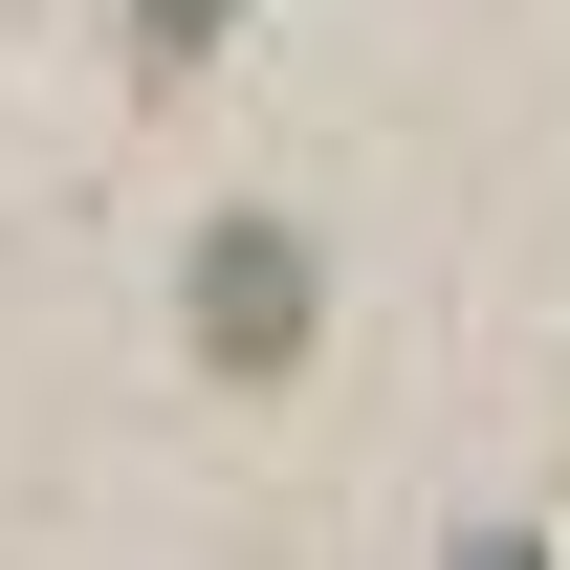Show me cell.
<instances>
[{
	"label": "cell",
	"mask_w": 570,
	"mask_h": 570,
	"mask_svg": "<svg viewBox=\"0 0 570 570\" xmlns=\"http://www.w3.org/2000/svg\"><path fill=\"white\" fill-rule=\"evenodd\" d=\"M176 330H198V373H242V395H285V373L330 352V242L285 198L198 219V264H176Z\"/></svg>",
	"instance_id": "1"
},
{
	"label": "cell",
	"mask_w": 570,
	"mask_h": 570,
	"mask_svg": "<svg viewBox=\"0 0 570 570\" xmlns=\"http://www.w3.org/2000/svg\"><path fill=\"white\" fill-rule=\"evenodd\" d=\"M219 22H242V0H132V67H198Z\"/></svg>",
	"instance_id": "2"
},
{
	"label": "cell",
	"mask_w": 570,
	"mask_h": 570,
	"mask_svg": "<svg viewBox=\"0 0 570 570\" xmlns=\"http://www.w3.org/2000/svg\"><path fill=\"white\" fill-rule=\"evenodd\" d=\"M461 570H549V549H527V527H483V549H461Z\"/></svg>",
	"instance_id": "3"
}]
</instances>
